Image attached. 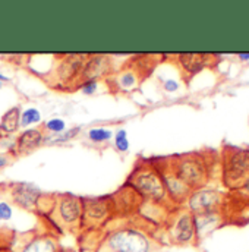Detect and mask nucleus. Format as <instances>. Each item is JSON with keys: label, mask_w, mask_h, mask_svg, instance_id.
<instances>
[{"label": "nucleus", "mask_w": 249, "mask_h": 252, "mask_svg": "<svg viewBox=\"0 0 249 252\" xmlns=\"http://www.w3.org/2000/svg\"><path fill=\"white\" fill-rule=\"evenodd\" d=\"M53 213L59 226L67 230H76L82 227V214H84V199L75 195H62L58 198Z\"/></svg>", "instance_id": "20e7f679"}, {"label": "nucleus", "mask_w": 249, "mask_h": 252, "mask_svg": "<svg viewBox=\"0 0 249 252\" xmlns=\"http://www.w3.org/2000/svg\"><path fill=\"white\" fill-rule=\"evenodd\" d=\"M12 198L18 205L27 210H32L35 205H38V199H40L38 189L25 184L12 187Z\"/></svg>", "instance_id": "9b49d317"}, {"label": "nucleus", "mask_w": 249, "mask_h": 252, "mask_svg": "<svg viewBox=\"0 0 249 252\" xmlns=\"http://www.w3.org/2000/svg\"><path fill=\"white\" fill-rule=\"evenodd\" d=\"M16 252H63L56 236L41 233L27 238Z\"/></svg>", "instance_id": "1a4fd4ad"}, {"label": "nucleus", "mask_w": 249, "mask_h": 252, "mask_svg": "<svg viewBox=\"0 0 249 252\" xmlns=\"http://www.w3.org/2000/svg\"><path fill=\"white\" fill-rule=\"evenodd\" d=\"M97 88H98V82L95 79H90V81H84L79 90L85 95H93L97 91Z\"/></svg>", "instance_id": "4be33fe9"}, {"label": "nucleus", "mask_w": 249, "mask_h": 252, "mask_svg": "<svg viewBox=\"0 0 249 252\" xmlns=\"http://www.w3.org/2000/svg\"><path fill=\"white\" fill-rule=\"evenodd\" d=\"M170 239L175 244L187 245L190 244L195 238V224H193V214L190 211H181L170 226Z\"/></svg>", "instance_id": "423d86ee"}, {"label": "nucleus", "mask_w": 249, "mask_h": 252, "mask_svg": "<svg viewBox=\"0 0 249 252\" xmlns=\"http://www.w3.org/2000/svg\"><path fill=\"white\" fill-rule=\"evenodd\" d=\"M19 116H21L19 107H12L1 116V121H0V135L1 136L15 133L19 129Z\"/></svg>", "instance_id": "4468645a"}, {"label": "nucleus", "mask_w": 249, "mask_h": 252, "mask_svg": "<svg viewBox=\"0 0 249 252\" xmlns=\"http://www.w3.org/2000/svg\"><path fill=\"white\" fill-rule=\"evenodd\" d=\"M223 179L227 188L241 189L249 184V150L227 147L224 151Z\"/></svg>", "instance_id": "f03ea898"}, {"label": "nucleus", "mask_w": 249, "mask_h": 252, "mask_svg": "<svg viewBox=\"0 0 249 252\" xmlns=\"http://www.w3.org/2000/svg\"><path fill=\"white\" fill-rule=\"evenodd\" d=\"M1 87H3V82H1V81H0V88H1Z\"/></svg>", "instance_id": "c85d7f7f"}, {"label": "nucleus", "mask_w": 249, "mask_h": 252, "mask_svg": "<svg viewBox=\"0 0 249 252\" xmlns=\"http://www.w3.org/2000/svg\"><path fill=\"white\" fill-rule=\"evenodd\" d=\"M115 147L118 151L126 153L129 150V139H127V132L124 129H118L115 135Z\"/></svg>", "instance_id": "aec40b11"}, {"label": "nucleus", "mask_w": 249, "mask_h": 252, "mask_svg": "<svg viewBox=\"0 0 249 252\" xmlns=\"http://www.w3.org/2000/svg\"><path fill=\"white\" fill-rule=\"evenodd\" d=\"M12 216H13L12 207L7 202L0 201V221H7V220L12 219Z\"/></svg>", "instance_id": "5701e85b"}, {"label": "nucleus", "mask_w": 249, "mask_h": 252, "mask_svg": "<svg viewBox=\"0 0 249 252\" xmlns=\"http://www.w3.org/2000/svg\"><path fill=\"white\" fill-rule=\"evenodd\" d=\"M109 69V58L104 56H94L88 59L84 67H82V75L85 76V81L90 79H98L103 73H106Z\"/></svg>", "instance_id": "f8f14e48"}, {"label": "nucleus", "mask_w": 249, "mask_h": 252, "mask_svg": "<svg viewBox=\"0 0 249 252\" xmlns=\"http://www.w3.org/2000/svg\"><path fill=\"white\" fill-rule=\"evenodd\" d=\"M193 224H195V236H202L204 233H208L211 229H214L218 224V213L208 211V213L193 214Z\"/></svg>", "instance_id": "ddd939ff"}, {"label": "nucleus", "mask_w": 249, "mask_h": 252, "mask_svg": "<svg viewBox=\"0 0 249 252\" xmlns=\"http://www.w3.org/2000/svg\"><path fill=\"white\" fill-rule=\"evenodd\" d=\"M78 132H79V129L75 127V129H70V130H64L61 135H53V136H47V138L44 136V141L46 142H66V141L72 139Z\"/></svg>", "instance_id": "412c9836"}, {"label": "nucleus", "mask_w": 249, "mask_h": 252, "mask_svg": "<svg viewBox=\"0 0 249 252\" xmlns=\"http://www.w3.org/2000/svg\"><path fill=\"white\" fill-rule=\"evenodd\" d=\"M0 81H1V82H7V81H9V78H7L6 75H3V73L0 72Z\"/></svg>", "instance_id": "a878e982"}, {"label": "nucleus", "mask_w": 249, "mask_h": 252, "mask_svg": "<svg viewBox=\"0 0 249 252\" xmlns=\"http://www.w3.org/2000/svg\"><path fill=\"white\" fill-rule=\"evenodd\" d=\"M151 239L138 227L124 226L106 235L100 252H151Z\"/></svg>", "instance_id": "f257e3e1"}, {"label": "nucleus", "mask_w": 249, "mask_h": 252, "mask_svg": "<svg viewBox=\"0 0 249 252\" xmlns=\"http://www.w3.org/2000/svg\"><path fill=\"white\" fill-rule=\"evenodd\" d=\"M7 164V158H6V156L4 154H0V169L1 167H4Z\"/></svg>", "instance_id": "393cba45"}, {"label": "nucleus", "mask_w": 249, "mask_h": 252, "mask_svg": "<svg viewBox=\"0 0 249 252\" xmlns=\"http://www.w3.org/2000/svg\"><path fill=\"white\" fill-rule=\"evenodd\" d=\"M130 187L138 190L142 196L150 198L151 201H161L167 195L161 175L154 166L136 167L135 172L129 176Z\"/></svg>", "instance_id": "7ed1b4c3"}, {"label": "nucleus", "mask_w": 249, "mask_h": 252, "mask_svg": "<svg viewBox=\"0 0 249 252\" xmlns=\"http://www.w3.org/2000/svg\"><path fill=\"white\" fill-rule=\"evenodd\" d=\"M44 126L53 135H61V133H63L66 130V122L63 119H61V118H53V119L47 121L44 124Z\"/></svg>", "instance_id": "6ab92c4d"}, {"label": "nucleus", "mask_w": 249, "mask_h": 252, "mask_svg": "<svg viewBox=\"0 0 249 252\" xmlns=\"http://www.w3.org/2000/svg\"><path fill=\"white\" fill-rule=\"evenodd\" d=\"M179 59H181L184 69L192 75L198 73L202 67L207 66V62H208L207 55H181Z\"/></svg>", "instance_id": "dca6fc26"}, {"label": "nucleus", "mask_w": 249, "mask_h": 252, "mask_svg": "<svg viewBox=\"0 0 249 252\" xmlns=\"http://www.w3.org/2000/svg\"><path fill=\"white\" fill-rule=\"evenodd\" d=\"M0 252H15L12 251L10 248H7V247H0Z\"/></svg>", "instance_id": "bb28decb"}, {"label": "nucleus", "mask_w": 249, "mask_h": 252, "mask_svg": "<svg viewBox=\"0 0 249 252\" xmlns=\"http://www.w3.org/2000/svg\"><path fill=\"white\" fill-rule=\"evenodd\" d=\"M110 213V204L104 199H87L84 201V214H82V227L95 229L104 223Z\"/></svg>", "instance_id": "6e6552de"}, {"label": "nucleus", "mask_w": 249, "mask_h": 252, "mask_svg": "<svg viewBox=\"0 0 249 252\" xmlns=\"http://www.w3.org/2000/svg\"><path fill=\"white\" fill-rule=\"evenodd\" d=\"M172 170L190 189L201 187L207 178V170H205L204 161L195 156L179 157L178 163L175 166H172Z\"/></svg>", "instance_id": "39448f33"}, {"label": "nucleus", "mask_w": 249, "mask_h": 252, "mask_svg": "<svg viewBox=\"0 0 249 252\" xmlns=\"http://www.w3.org/2000/svg\"><path fill=\"white\" fill-rule=\"evenodd\" d=\"M241 59H249V55H241Z\"/></svg>", "instance_id": "cd10ccee"}, {"label": "nucleus", "mask_w": 249, "mask_h": 252, "mask_svg": "<svg viewBox=\"0 0 249 252\" xmlns=\"http://www.w3.org/2000/svg\"><path fill=\"white\" fill-rule=\"evenodd\" d=\"M87 136L91 142H95V144H100V142H107L112 139L113 136V130L110 127H91L88 132H87Z\"/></svg>", "instance_id": "a211bd4d"}, {"label": "nucleus", "mask_w": 249, "mask_h": 252, "mask_svg": "<svg viewBox=\"0 0 249 252\" xmlns=\"http://www.w3.org/2000/svg\"><path fill=\"white\" fill-rule=\"evenodd\" d=\"M43 142H44V133L40 129L31 127L18 136L15 151H16V154H28V153L34 151L35 148H38Z\"/></svg>", "instance_id": "9d476101"}, {"label": "nucleus", "mask_w": 249, "mask_h": 252, "mask_svg": "<svg viewBox=\"0 0 249 252\" xmlns=\"http://www.w3.org/2000/svg\"><path fill=\"white\" fill-rule=\"evenodd\" d=\"M178 88H179V84H178L176 81H173V79L164 81V90H166L167 93H175Z\"/></svg>", "instance_id": "b1692460"}, {"label": "nucleus", "mask_w": 249, "mask_h": 252, "mask_svg": "<svg viewBox=\"0 0 249 252\" xmlns=\"http://www.w3.org/2000/svg\"><path fill=\"white\" fill-rule=\"evenodd\" d=\"M40 122H41V113L37 107H28L24 112H21L19 127H28V126L37 125Z\"/></svg>", "instance_id": "f3484780"}, {"label": "nucleus", "mask_w": 249, "mask_h": 252, "mask_svg": "<svg viewBox=\"0 0 249 252\" xmlns=\"http://www.w3.org/2000/svg\"><path fill=\"white\" fill-rule=\"evenodd\" d=\"M223 204V196L217 190L202 189L190 193L189 196V208L192 214L217 211V208Z\"/></svg>", "instance_id": "0eeeda50"}, {"label": "nucleus", "mask_w": 249, "mask_h": 252, "mask_svg": "<svg viewBox=\"0 0 249 252\" xmlns=\"http://www.w3.org/2000/svg\"><path fill=\"white\" fill-rule=\"evenodd\" d=\"M138 82H139V76H138L136 70H133V69L121 70V73H118L115 76V84H116L118 90L124 91V93L133 91L138 87Z\"/></svg>", "instance_id": "2eb2a0df"}]
</instances>
